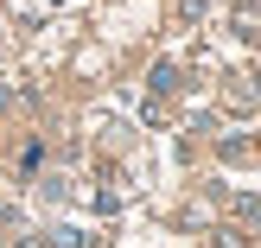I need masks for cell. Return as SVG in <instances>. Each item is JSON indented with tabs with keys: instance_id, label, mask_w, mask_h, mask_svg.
<instances>
[{
	"instance_id": "cell-1",
	"label": "cell",
	"mask_w": 261,
	"mask_h": 248,
	"mask_svg": "<svg viewBox=\"0 0 261 248\" xmlns=\"http://www.w3.org/2000/svg\"><path fill=\"white\" fill-rule=\"evenodd\" d=\"M58 248H96V236H83V229H58Z\"/></svg>"
}]
</instances>
